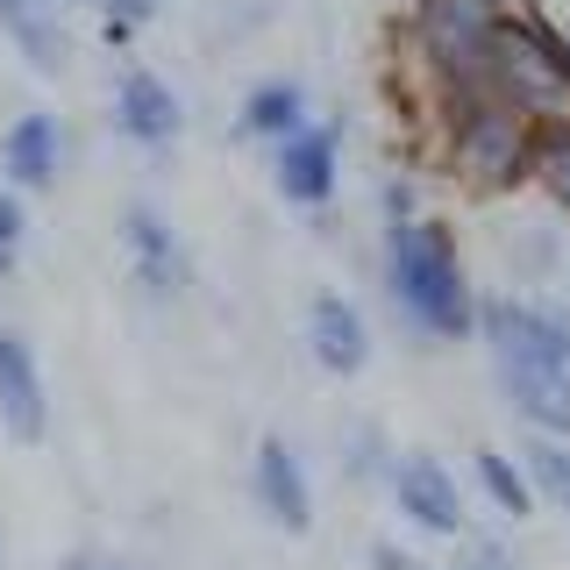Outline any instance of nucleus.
Instances as JSON below:
<instances>
[{
  "label": "nucleus",
  "instance_id": "20",
  "mask_svg": "<svg viewBox=\"0 0 570 570\" xmlns=\"http://www.w3.org/2000/svg\"><path fill=\"white\" fill-rule=\"evenodd\" d=\"M157 14H165V0H94V22H100V43L107 50H129Z\"/></svg>",
  "mask_w": 570,
  "mask_h": 570
},
{
  "label": "nucleus",
  "instance_id": "2",
  "mask_svg": "<svg viewBox=\"0 0 570 570\" xmlns=\"http://www.w3.org/2000/svg\"><path fill=\"white\" fill-rule=\"evenodd\" d=\"M379 285L385 307L400 314V328L428 350L478 343V307L485 285L471 272L456 222L442 214H414V222H379Z\"/></svg>",
  "mask_w": 570,
  "mask_h": 570
},
{
  "label": "nucleus",
  "instance_id": "9",
  "mask_svg": "<svg viewBox=\"0 0 570 570\" xmlns=\"http://www.w3.org/2000/svg\"><path fill=\"white\" fill-rule=\"evenodd\" d=\"M299 335H307V356H314L321 379H364L371 356H379V328H371V314L356 307L343 285H321L307 299Z\"/></svg>",
  "mask_w": 570,
  "mask_h": 570
},
{
  "label": "nucleus",
  "instance_id": "7",
  "mask_svg": "<svg viewBox=\"0 0 570 570\" xmlns=\"http://www.w3.org/2000/svg\"><path fill=\"white\" fill-rule=\"evenodd\" d=\"M107 129L129 150L165 157L186 136V94L157 65H115V79H107Z\"/></svg>",
  "mask_w": 570,
  "mask_h": 570
},
{
  "label": "nucleus",
  "instance_id": "14",
  "mask_svg": "<svg viewBox=\"0 0 570 570\" xmlns=\"http://www.w3.org/2000/svg\"><path fill=\"white\" fill-rule=\"evenodd\" d=\"M314 121V94L307 79H293V71H264V79L243 86L236 100V136L257 142V150H272V142H285L293 129H307Z\"/></svg>",
  "mask_w": 570,
  "mask_h": 570
},
{
  "label": "nucleus",
  "instance_id": "4",
  "mask_svg": "<svg viewBox=\"0 0 570 570\" xmlns=\"http://www.w3.org/2000/svg\"><path fill=\"white\" fill-rule=\"evenodd\" d=\"M385 507L428 542H471V471L435 450H400L385 471Z\"/></svg>",
  "mask_w": 570,
  "mask_h": 570
},
{
  "label": "nucleus",
  "instance_id": "18",
  "mask_svg": "<svg viewBox=\"0 0 570 570\" xmlns=\"http://www.w3.org/2000/svg\"><path fill=\"white\" fill-rule=\"evenodd\" d=\"M534 200L570 222V115L542 121V136H534Z\"/></svg>",
  "mask_w": 570,
  "mask_h": 570
},
{
  "label": "nucleus",
  "instance_id": "8",
  "mask_svg": "<svg viewBox=\"0 0 570 570\" xmlns=\"http://www.w3.org/2000/svg\"><path fill=\"white\" fill-rule=\"evenodd\" d=\"M71 150H79V136H71V121L58 107H22V115L0 129V178H8L14 193H58L65 171H71Z\"/></svg>",
  "mask_w": 570,
  "mask_h": 570
},
{
  "label": "nucleus",
  "instance_id": "12",
  "mask_svg": "<svg viewBox=\"0 0 570 570\" xmlns=\"http://www.w3.org/2000/svg\"><path fill=\"white\" fill-rule=\"evenodd\" d=\"M0 435L36 450L50 435V379H43V356L14 321H0Z\"/></svg>",
  "mask_w": 570,
  "mask_h": 570
},
{
  "label": "nucleus",
  "instance_id": "15",
  "mask_svg": "<svg viewBox=\"0 0 570 570\" xmlns=\"http://www.w3.org/2000/svg\"><path fill=\"white\" fill-rule=\"evenodd\" d=\"M471 492L485 499L499 521H528V513H542V492H534V471L521 450H478L471 456Z\"/></svg>",
  "mask_w": 570,
  "mask_h": 570
},
{
  "label": "nucleus",
  "instance_id": "11",
  "mask_svg": "<svg viewBox=\"0 0 570 570\" xmlns=\"http://www.w3.org/2000/svg\"><path fill=\"white\" fill-rule=\"evenodd\" d=\"M249 507H257L278 534H307L314 528V471L285 435H264L257 450H249Z\"/></svg>",
  "mask_w": 570,
  "mask_h": 570
},
{
  "label": "nucleus",
  "instance_id": "5",
  "mask_svg": "<svg viewBox=\"0 0 570 570\" xmlns=\"http://www.w3.org/2000/svg\"><path fill=\"white\" fill-rule=\"evenodd\" d=\"M264 165H272V193L293 214H307L321 222L335 200H343V171H350V129L335 115H314L307 129H293L285 142L264 150Z\"/></svg>",
  "mask_w": 570,
  "mask_h": 570
},
{
  "label": "nucleus",
  "instance_id": "1",
  "mask_svg": "<svg viewBox=\"0 0 570 570\" xmlns=\"http://www.w3.org/2000/svg\"><path fill=\"white\" fill-rule=\"evenodd\" d=\"M478 350L528 435H570V293L485 285Z\"/></svg>",
  "mask_w": 570,
  "mask_h": 570
},
{
  "label": "nucleus",
  "instance_id": "13",
  "mask_svg": "<svg viewBox=\"0 0 570 570\" xmlns=\"http://www.w3.org/2000/svg\"><path fill=\"white\" fill-rule=\"evenodd\" d=\"M71 22H79V14H65L58 0H0V43H8L36 79H65V71L79 65Z\"/></svg>",
  "mask_w": 570,
  "mask_h": 570
},
{
  "label": "nucleus",
  "instance_id": "25",
  "mask_svg": "<svg viewBox=\"0 0 570 570\" xmlns=\"http://www.w3.org/2000/svg\"><path fill=\"white\" fill-rule=\"evenodd\" d=\"M58 8H65V14H94V0H58Z\"/></svg>",
  "mask_w": 570,
  "mask_h": 570
},
{
  "label": "nucleus",
  "instance_id": "21",
  "mask_svg": "<svg viewBox=\"0 0 570 570\" xmlns=\"http://www.w3.org/2000/svg\"><path fill=\"white\" fill-rule=\"evenodd\" d=\"M22 249H29V193L0 178V278L22 272Z\"/></svg>",
  "mask_w": 570,
  "mask_h": 570
},
{
  "label": "nucleus",
  "instance_id": "24",
  "mask_svg": "<svg viewBox=\"0 0 570 570\" xmlns=\"http://www.w3.org/2000/svg\"><path fill=\"white\" fill-rule=\"evenodd\" d=\"M65 570H129V563H115V557H100V549H71Z\"/></svg>",
  "mask_w": 570,
  "mask_h": 570
},
{
  "label": "nucleus",
  "instance_id": "16",
  "mask_svg": "<svg viewBox=\"0 0 570 570\" xmlns=\"http://www.w3.org/2000/svg\"><path fill=\"white\" fill-rule=\"evenodd\" d=\"M392 456H400V442H392L379 421H350L343 435H335V471H343L350 485H385Z\"/></svg>",
  "mask_w": 570,
  "mask_h": 570
},
{
  "label": "nucleus",
  "instance_id": "19",
  "mask_svg": "<svg viewBox=\"0 0 570 570\" xmlns=\"http://www.w3.org/2000/svg\"><path fill=\"white\" fill-rule=\"evenodd\" d=\"M521 456H528V471H534L542 507L570 521V435H521Z\"/></svg>",
  "mask_w": 570,
  "mask_h": 570
},
{
  "label": "nucleus",
  "instance_id": "23",
  "mask_svg": "<svg viewBox=\"0 0 570 570\" xmlns=\"http://www.w3.org/2000/svg\"><path fill=\"white\" fill-rule=\"evenodd\" d=\"M528 8V22L549 36V50L563 58V71H570V0H521Z\"/></svg>",
  "mask_w": 570,
  "mask_h": 570
},
{
  "label": "nucleus",
  "instance_id": "17",
  "mask_svg": "<svg viewBox=\"0 0 570 570\" xmlns=\"http://www.w3.org/2000/svg\"><path fill=\"white\" fill-rule=\"evenodd\" d=\"M364 557H371V570H521V563L507 557V549L492 542V534H471L456 563H428L421 549H400V542H392V534H385V542H371Z\"/></svg>",
  "mask_w": 570,
  "mask_h": 570
},
{
  "label": "nucleus",
  "instance_id": "6",
  "mask_svg": "<svg viewBox=\"0 0 570 570\" xmlns=\"http://www.w3.org/2000/svg\"><path fill=\"white\" fill-rule=\"evenodd\" d=\"M115 243H121V264H129V285L142 299H157V307H171V299H186L193 285H200V264H193L186 228H178L157 200H129V207H121Z\"/></svg>",
  "mask_w": 570,
  "mask_h": 570
},
{
  "label": "nucleus",
  "instance_id": "22",
  "mask_svg": "<svg viewBox=\"0 0 570 570\" xmlns=\"http://www.w3.org/2000/svg\"><path fill=\"white\" fill-rule=\"evenodd\" d=\"M414 214H428L421 207V178L414 171H385L379 178V222H414Z\"/></svg>",
  "mask_w": 570,
  "mask_h": 570
},
{
  "label": "nucleus",
  "instance_id": "3",
  "mask_svg": "<svg viewBox=\"0 0 570 570\" xmlns=\"http://www.w3.org/2000/svg\"><path fill=\"white\" fill-rule=\"evenodd\" d=\"M421 136L435 150L442 178L478 207H499L513 193H534V136L542 121H528L521 107L485 100V94H456V100H421Z\"/></svg>",
  "mask_w": 570,
  "mask_h": 570
},
{
  "label": "nucleus",
  "instance_id": "10",
  "mask_svg": "<svg viewBox=\"0 0 570 570\" xmlns=\"http://www.w3.org/2000/svg\"><path fill=\"white\" fill-rule=\"evenodd\" d=\"M492 236H499V257H507V285H521V293H570V222L557 207L513 214Z\"/></svg>",
  "mask_w": 570,
  "mask_h": 570
}]
</instances>
